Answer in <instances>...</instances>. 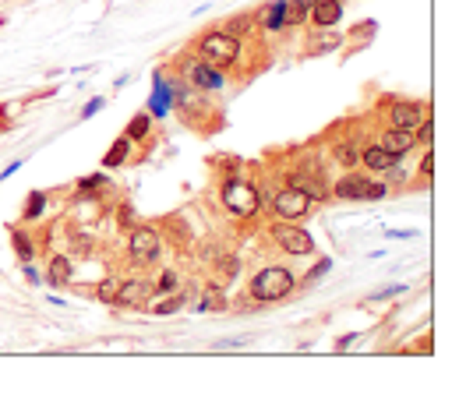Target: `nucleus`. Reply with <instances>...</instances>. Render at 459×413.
<instances>
[{
    "mask_svg": "<svg viewBox=\"0 0 459 413\" xmlns=\"http://www.w3.org/2000/svg\"><path fill=\"white\" fill-rule=\"evenodd\" d=\"M152 113L156 117H166V110H170V88H166V81L163 78H156V92H152Z\"/></svg>",
    "mask_w": 459,
    "mask_h": 413,
    "instance_id": "16",
    "label": "nucleus"
},
{
    "mask_svg": "<svg viewBox=\"0 0 459 413\" xmlns=\"http://www.w3.org/2000/svg\"><path fill=\"white\" fill-rule=\"evenodd\" d=\"M251 28V18H233V25H230V36H237V32H248Z\"/></svg>",
    "mask_w": 459,
    "mask_h": 413,
    "instance_id": "29",
    "label": "nucleus"
},
{
    "mask_svg": "<svg viewBox=\"0 0 459 413\" xmlns=\"http://www.w3.org/2000/svg\"><path fill=\"white\" fill-rule=\"evenodd\" d=\"M96 297H99L103 304H113V301H117V283H113V279H103L99 290H96Z\"/></svg>",
    "mask_w": 459,
    "mask_h": 413,
    "instance_id": "22",
    "label": "nucleus"
},
{
    "mask_svg": "<svg viewBox=\"0 0 459 413\" xmlns=\"http://www.w3.org/2000/svg\"><path fill=\"white\" fill-rule=\"evenodd\" d=\"M148 134V117L141 113V117H135V121L128 124V141H135V138H145Z\"/></svg>",
    "mask_w": 459,
    "mask_h": 413,
    "instance_id": "21",
    "label": "nucleus"
},
{
    "mask_svg": "<svg viewBox=\"0 0 459 413\" xmlns=\"http://www.w3.org/2000/svg\"><path fill=\"white\" fill-rule=\"evenodd\" d=\"M148 283H141V279H131V283H124V286H117V301L113 304H124V308H141L145 301H148Z\"/></svg>",
    "mask_w": 459,
    "mask_h": 413,
    "instance_id": "10",
    "label": "nucleus"
},
{
    "mask_svg": "<svg viewBox=\"0 0 459 413\" xmlns=\"http://www.w3.org/2000/svg\"><path fill=\"white\" fill-rule=\"evenodd\" d=\"M43 205H46V198H43V191H36V194H32V201H28V212H25V219H36V216L43 212Z\"/></svg>",
    "mask_w": 459,
    "mask_h": 413,
    "instance_id": "24",
    "label": "nucleus"
},
{
    "mask_svg": "<svg viewBox=\"0 0 459 413\" xmlns=\"http://www.w3.org/2000/svg\"><path fill=\"white\" fill-rule=\"evenodd\" d=\"M128 149H131V141H128V138H120L113 149L106 152V166H120V163L128 159Z\"/></svg>",
    "mask_w": 459,
    "mask_h": 413,
    "instance_id": "18",
    "label": "nucleus"
},
{
    "mask_svg": "<svg viewBox=\"0 0 459 413\" xmlns=\"http://www.w3.org/2000/svg\"><path fill=\"white\" fill-rule=\"evenodd\" d=\"M180 304H184V297H170V301L156 304V314H173V311H180Z\"/></svg>",
    "mask_w": 459,
    "mask_h": 413,
    "instance_id": "25",
    "label": "nucleus"
},
{
    "mask_svg": "<svg viewBox=\"0 0 459 413\" xmlns=\"http://www.w3.org/2000/svg\"><path fill=\"white\" fill-rule=\"evenodd\" d=\"M272 205H275V216H280V219H300V216H308L311 198L304 194V191H297V188H290V191L275 194Z\"/></svg>",
    "mask_w": 459,
    "mask_h": 413,
    "instance_id": "5",
    "label": "nucleus"
},
{
    "mask_svg": "<svg viewBox=\"0 0 459 413\" xmlns=\"http://www.w3.org/2000/svg\"><path fill=\"white\" fill-rule=\"evenodd\" d=\"M315 4V0H293V4H286V25L293 21H304V14H308V8Z\"/></svg>",
    "mask_w": 459,
    "mask_h": 413,
    "instance_id": "19",
    "label": "nucleus"
},
{
    "mask_svg": "<svg viewBox=\"0 0 459 413\" xmlns=\"http://www.w3.org/2000/svg\"><path fill=\"white\" fill-rule=\"evenodd\" d=\"M173 286H177V276H173V272H163V276H159V283H156V290H159V293H170Z\"/></svg>",
    "mask_w": 459,
    "mask_h": 413,
    "instance_id": "26",
    "label": "nucleus"
},
{
    "mask_svg": "<svg viewBox=\"0 0 459 413\" xmlns=\"http://www.w3.org/2000/svg\"><path fill=\"white\" fill-rule=\"evenodd\" d=\"M71 279V261L68 258H50V283H68Z\"/></svg>",
    "mask_w": 459,
    "mask_h": 413,
    "instance_id": "17",
    "label": "nucleus"
},
{
    "mask_svg": "<svg viewBox=\"0 0 459 413\" xmlns=\"http://www.w3.org/2000/svg\"><path fill=\"white\" fill-rule=\"evenodd\" d=\"M205 311H223L226 308V297H223V290H216V286H208L205 290V304H202Z\"/></svg>",
    "mask_w": 459,
    "mask_h": 413,
    "instance_id": "20",
    "label": "nucleus"
},
{
    "mask_svg": "<svg viewBox=\"0 0 459 413\" xmlns=\"http://www.w3.org/2000/svg\"><path fill=\"white\" fill-rule=\"evenodd\" d=\"M188 78L198 85V88H223V74H219V68H212V64H205V61H188Z\"/></svg>",
    "mask_w": 459,
    "mask_h": 413,
    "instance_id": "8",
    "label": "nucleus"
},
{
    "mask_svg": "<svg viewBox=\"0 0 459 413\" xmlns=\"http://www.w3.org/2000/svg\"><path fill=\"white\" fill-rule=\"evenodd\" d=\"M290 188L304 191L311 201H315V198H325V184L318 181V177H311V173H293V177H290Z\"/></svg>",
    "mask_w": 459,
    "mask_h": 413,
    "instance_id": "13",
    "label": "nucleus"
},
{
    "mask_svg": "<svg viewBox=\"0 0 459 413\" xmlns=\"http://www.w3.org/2000/svg\"><path fill=\"white\" fill-rule=\"evenodd\" d=\"M223 205H226L233 216H255V209H258V191H255V184H248V181H226Z\"/></svg>",
    "mask_w": 459,
    "mask_h": 413,
    "instance_id": "3",
    "label": "nucleus"
},
{
    "mask_svg": "<svg viewBox=\"0 0 459 413\" xmlns=\"http://www.w3.org/2000/svg\"><path fill=\"white\" fill-rule=\"evenodd\" d=\"M395 293H403V286H389V290H378V293H371V297H367V301H385V297H395Z\"/></svg>",
    "mask_w": 459,
    "mask_h": 413,
    "instance_id": "27",
    "label": "nucleus"
},
{
    "mask_svg": "<svg viewBox=\"0 0 459 413\" xmlns=\"http://www.w3.org/2000/svg\"><path fill=\"white\" fill-rule=\"evenodd\" d=\"M329 269H332V261H318V265H315V269H311V279H318V276H325Z\"/></svg>",
    "mask_w": 459,
    "mask_h": 413,
    "instance_id": "33",
    "label": "nucleus"
},
{
    "mask_svg": "<svg viewBox=\"0 0 459 413\" xmlns=\"http://www.w3.org/2000/svg\"><path fill=\"white\" fill-rule=\"evenodd\" d=\"M128 251H131L135 261H152V258L159 254V233H156V230H148V226H138V230L131 233Z\"/></svg>",
    "mask_w": 459,
    "mask_h": 413,
    "instance_id": "6",
    "label": "nucleus"
},
{
    "mask_svg": "<svg viewBox=\"0 0 459 413\" xmlns=\"http://www.w3.org/2000/svg\"><path fill=\"white\" fill-rule=\"evenodd\" d=\"M272 237H275V244H280L283 251H290V254H311L315 251L311 233H304V230H297L290 223H280V226L272 230Z\"/></svg>",
    "mask_w": 459,
    "mask_h": 413,
    "instance_id": "4",
    "label": "nucleus"
},
{
    "mask_svg": "<svg viewBox=\"0 0 459 413\" xmlns=\"http://www.w3.org/2000/svg\"><path fill=\"white\" fill-rule=\"evenodd\" d=\"M290 290H293V276L286 269H280V265H275V269H262L251 283V293L258 301H280Z\"/></svg>",
    "mask_w": 459,
    "mask_h": 413,
    "instance_id": "2",
    "label": "nucleus"
},
{
    "mask_svg": "<svg viewBox=\"0 0 459 413\" xmlns=\"http://www.w3.org/2000/svg\"><path fill=\"white\" fill-rule=\"evenodd\" d=\"M14 251H18L21 261H28V258H32V241H28L25 233H14Z\"/></svg>",
    "mask_w": 459,
    "mask_h": 413,
    "instance_id": "23",
    "label": "nucleus"
},
{
    "mask_svg": "<svg viewBox=\"0 0 459 413\" xmlns=\"http://www.w3.org/2000/svg\"><path fill=\"white\" fill-rule=\"evenodd\" d=\"M99 106H103V99H92V103H88V106H85V113H81V117H92V113H96V110H99Z\"/></svg>",
    "mask_w": 459,
    "mask_h": 413,
    "instance_id": "35",
    "label": "nucleus"
},
{
    "mask_svg": "<svg viewBox=\"0 0 459 413\" xmlns=\"http://www.w3.org/2000/svg\"><path fill=\"white\" fill-rule=\"evenodd\" d=\"M258 21L265 25V28H283L286 25V4L280 0V4H268L262 14H258Z\"/></svg>",
    "mask_w": 459,
    "mask_h": 413,
    "instance_id": "14",
    "label": "nucleus"
},
{
    "mask_svg": "<svg viewBox=\"0 0 459 413\" xmlns=\"http://www.w3.org/2000/svg\"><path fill=\"white\" fill-rule=\"evenodd\" d=\"M198 50H202V61H205V64H212V68H226V64L237 61L240 43H237V36H230V32H208V36L202 39Z\"/></svg>",
    "mask_w": 459,
    "mask_h": 413,
    "instance_id": "1",
    "label": "nucleus"
},
{
    "mask_svg": "<svg viewBox=\"0 0 459 413\" xmlns=\"http://www.w3.org/2000/svg\"><path fill=\"white\" fill-rule=\"evenodd\" d=\"M392 124L403 128V131H417L424 124V106H417V103H395L392 106Z\"/></svg>",
    "mask_w": 459,
    "mask_h": 413,
    "instance_id": "9",
    "label": "nucleus"
},
{
    "mask_svg": "<svg viewBox=\"0 0 459 413\" xmlns=\"http://www.w3.org/2000/svg\"><path fill=\"white\" fill-rule=\"evenodd\" d=\"M424 145H431V138H435V128H431V121H427V117H424V124H420V134H417Z\"/></svg>",
    "mask_w": 459,
    "mask_h": 413,
    "instance_id": "28",
    "label": "nucleus"
},
{
    "mask_svg": "<svg viewBox=\"0 0 459 413\" xmlns=\"http://www.w3.org/2000/svg\"><path fill=\"white\" fill-rule=\"evenodd\" d=\"M335 194L340 198H382L385 194V188L382 184H367V181H360V177H343L340 184H335Z\"/></svg>",
    "mask_w": 459,
    "mask_h": 413,
    "instance_id": "7",
    "label": "nucleus"
},
{
    "mask_svg": "<svg viewBox=\"0 0 459 413\" xmlns=\"http://www.w3.org/2000/svg\"><path fill=\"white\" fill-rule=\"evenodd\" d=\"M120 223H124V226H135V212H131V205H124V209H120Z\"/></svg>",
    "mask_w": 459,
    "mask_h": 413,
    "instance_id": "32",
    "label": "nucleus"
},
{
    "mask_svg": "<svg viewBox=\"0 0 459 413\" xmlns=\"http://www.w3.org/2000/svg\"><path fill=\"white\" fill-rule=\"evenodd\" d=\"M420 173H424V177H431V173H435V156H431V152L424 156V163H420Z\"/></svg>",
    "mask_w": 459,
    "mask_h": 413,
    "instance_id": "30",
    "label": "nucleus"
},
{
    "mask_svg": "<svg viewBox=\"0 0 459 413\" xmlns=\"http://www.w3.org/2000/svg\"><path fill=\"white\" fill-rule=\"evenodd\" d=\"M340 159H343L346 166H353V163H357V156H353V149H340Z\"/></svg>",
    "mask_w": 459,
    "mask_h": 413,
    "instance_id": "34",
    "label": "nucleus"
},
{
    "mask_svg": "<svg viewBox=\"0 0 459 413\" xmlns=\"http://www.w3.org/2000/svg\"><path fill=\"white\" fill-rule=\"evenodd\" d=\"M99 184H103V177H85L78 188H81V191H92V188H99Z\"/></svg>",
    "mask_w": 459,
    "mask_h": 413,
    "instance_id": "31",
    "label": "nucleus"
},
{
    "mask_svg": "<svg viewBox=\"0 0 459 413\" xmlns=\"http://www.w3.org/2000/svg\"><path fill=\"white\" fill-rule=\"evenodd\" d=\"M311 8H315V25H322V28H332L343 14V8L335 4V0H315Z\"/></svg>",
    "mask_w": 459,
    "mask_h": 413,
    "instance_id": "12",
    "label": "nucleus"
},
{
    "mask_svg": "<svg viewBox=\"0 0 459 413\" xmlns=\"http://www.w3.org/2000/svg\"><path fill=\"white\" fill-rule=\"evenodd\" d=\"M364 163L371 166V170H392V166H395V156L385 152L382 145H375V149H367V152H364Z\"/></svg>",
    "mask_w": 459,
    "mask_h": 413,
    "instance_id": "15",
    "label": "nucleus"
},
{
    "mask_svg": "<svg viewBox=\"0 0 459 413\" xmlns=\"http://www.w3.org/2000/svg\"><path fill=\"white\" fill-rule=\"evenodd\" d=\"M413 141H417V134H410V131H403V128H392V131L382 134V149L392 152V156H403V152L413 149Z\"/></svg>",
    "mask_w": 459,
    "mask_h": 413,
    "instance_id": "11",
    "label": "nucleus"
}]
</instances>
